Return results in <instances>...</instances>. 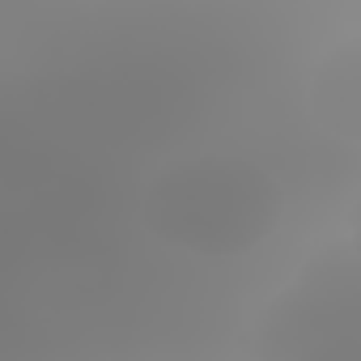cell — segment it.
Returning <instances> with one entry per match:
<instances>
[{
  "label": "cell",
  "instance_id": "cell-1",
  "mask_svg": "<svg viewBox=\"0 0 361 361\" xmlns=\"http://www.w3.org/2000/svg\"><path fill=\"white\" fill-rule=\"evenodd\" d=\"M285 192L255 161L234 153H200L166 166L145 192L149 230L188 255L234 259L268 243L281 226Z\"/></svg>",
  "mask_w": 361,
  "mask_h": 361
},
{
  "label": "cell",
  "instance_id": "cell-2",
  "mask_svg": "<svg viewBox=\"0 0 361 361\" xmlns=\"http://www.w3.org/2000/svg\"><path fill=\"white\" fill-rule=\"evenodd\" d=\"M259 361H361V268L348 243L319 251L268 306Z\"/></svg>",
  "mask_w": 361,
  "mask_h": 361
},
{
  "label": "cell",
  "instance_id": "cell-3",
  "mask_svg": "<svg viewBox=\"0 0 361 361\" xmlns=\"http://www.w3.org/2000/svg\"><path fill=\"white\" fill-rule=\"evenodd\" d=\"M310 102H314L319 123L331 136H340L344 145H357V132H361V56H357V43H344L340 51H331L319 64Z\"/></svg>",
  "mask_w": 361,
  "mask_h": 361
}]
</instances>
